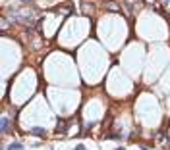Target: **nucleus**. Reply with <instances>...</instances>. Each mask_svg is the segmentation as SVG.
<instances>
[{
	"label": "nucleus",
	"instance_id": "nucleus-1",
	"mask_svg": "<svg viewBox=\"0 0 170 150\" xmlns=\"http://www.w3.org/2000/svg\"><path fill=\"white\" fill-rule=\"evenodd\" d=\"M29 133H31V135H37V137H44V133H47V131H44L43 127H33Z\"/></svg>",
	"mask_w": 170,
	"mask_h": 150
},
{
	"label": "nucleus",
	"instance_id": "nucleus-2",
	"mask_svg": "<svg viewBox=\"0 0 170 150\" xmlns=\"http://www.w3.org/2000/svg\"><path fill=\"white\" fill-rule=\"evenodd\" d=\"M8 127H10V119H8V117H2V133H8Z\"/></svg>",
	"mask_w": 170,
	"mask_h": 150
},
{
	"label": "nucleus",
	"instance_id": "nucleus-3",
	"mask_svg": "<svg viewBox=\"0 0 170 150\" xmlns=\"http://www.w3.org/2000/svg\"><path fill=\"white\" fill-rule=\"evenodd\" d=\"M106 10H110V12H118V4H114V2H106Z\"/></svg>",
	"mask_w": 170,
	"mask_h": 150
},
{
	"label": "nucleus",
	"instance_id": "nucleus-4",
	"mask_svg": "<svg viewBox=\"0 0 170 150\" xmlns=\"http://www.w3.org/2000/svg\"><path fill=\"white\" fill-rule=\"evenodd\" d=\"M23 146H21V143H12L10 146H8V150H21Z\"/></svg>",
	"mask_w": 170,
	"mask_h": 150
},
{
	"label": "nucleus",
	"instance_id": "nucleus-5",
	"mask_svg": "<svg viewBox=\"0 0 170 150\" xmlns=\"http://www.w3.org/2000/svg\"><path fill=\"white\" fill-rule=\"evenodd\" d=\"M74 150H85V146H83V144H78V146H75Z\"/></svg>",
	"mask_w": 170,
	"mask_h": 150
},
{
	"label": "nucleus",
	"instance_id": "nucleus-6",
	"mask_svg": "<svg viewBox=\"0 0 170 150\" xmlns=\"http://www.w3.org/2000/svg\"><path fill=\"white\" fill-rule=\"evenodd\" d=\"M21 2H31V0H21Z\"/></svg>",
	"mask_w": 170,
	"mask_h": 150
},
{
	"label": "nucleus",
	"instance_id": "nucleus-7",
	"mask_svg": "<svg viewBox=\"0 0 170 150\" xmlns=\"http://www.w3.org/2000/svg\"><path fill=\"white\" fill-rule=\"evenodd\" d=\"M118 150H126V148H118Z\"/></svg>",
	"mask_w": 170,
	"mask_h": 150
}]
</instances>
